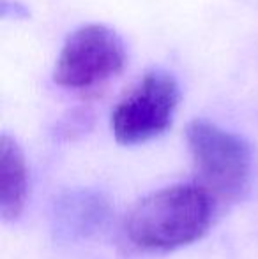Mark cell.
Masks as SVG:
<instances>
[{
	"mask_svg": "<svg viewBox=\"0 0 258 259\" xmlns=\"http://www.w3.org/2000/svg\"><path fill=\"white\" fill-rule=\"evenodd\" d=\"M198 185L214 201H237L251 184L253 155L249 143L205 118H195L186 129Z\"/></svg>",
	"mask_w": 258,
	"mask_h": 259,
	"instance_id": "7a4b0ae2",
	"label": "cell"
},
{
	"mask_svg": "<svg viewBox=\"0 0 258 259\" xmlns=\"http://www.w3.org/2000/svg\"><path fill=\"white\" fill-rule=\"evenodd\" d=\"M126 46L114 28L82 25L65 37L53 69V81L67 90H92L117 78L126 65Z\"/></svg>",
	"mask_w": 258,
	"mask_h": 259,
	"instance_id": "3957f363",
	"label": "cell"
},
{
	"mask_svg": "<svg viewBox=\"0 0 258 259\" xmlns=\"http://www.w3.org/2000/svg\"><path fill=\"white\" fill-rule=\"evenodd\" d=\"M216 201L198 184L159 189L133 206L126 235L145 250H173L200 240L210 228Z\"/></svg>",
	"mask_w": 258,
	"mask_h": 259,
	"instance_id": "6da1fadb",
	"label": "cell"
},
{
	"mask_svg": "<svg viewBox=\"0 0 258 259\" xmlns=\"http://www.w3.org/2000/svg\"><path fill=\"white\" fill-rule=\"evenodd\" d=\"M180 101L175 76L165 69H151L115 104L112 133L121 145L154 140L172 125Z\"/></svg>",
	"mask_w": 258,
	"mask_h": 259,
	"instance_id": "277c9868",
	"label": "cell"
},
{
	"mask_svg": "<svg viewBox=\"0 0 258 259\" xmlns=\"http://www.w3.org/2000/svg\"><path fill=\"white\" fill-rule=\"evenodd\" d=\"M28 196V169L23 150L7 134L0 138V213L14 221L23 211Z\"/></svg>",
	"mask_w": 258,
	"mask_h": 259,
	"instance_id": "8992f818",
	"label": "cell"
},
{
	"mask_svg": "<svg viewBox=\"0 0 258 259\" xmlns=\"http://www.w3.org/2000/svg\"><path fill=\"white\" fill-rule=\"evenodd\" d=\"M0 14H2V18L21 20V18L30 16V11L18 0H0Z\"/></svg>",
	"mask_w": 258,
	"mask_h": 259,
	"instance_id": "52a82bcc",
	"label": "cell"
},
{
	"mask_svg": "<svg viewBox=\"0 0 258 259\" xmlns=\"http://www.w3.org/2000/svg\"><path fill=\"white\" fill-rule=\"evenodd\" d=\"M110 205L103 194L90 189L65 191L53 205V228L65 240L87 238L106 224Z\"/></svg>",
	"mask_w": 258,
	"mask_h": 259,
	"instance_id": "5b68a950",
	"label": "cell"
}]
</instances>
